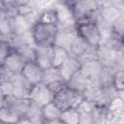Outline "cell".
<instances>
[{"label": "cell", "instance_id": "obj_1", "mask_svg": "<svg viewBox=\"0 0 124 124\" xmlns=\"http://www.w3.org/2000/svg\"><path fill=\"white\" fill-rule=\"evenodd\" d=\"M59 30L56 23H46L36 21L31 27V37L36 46H53Z\"/></svg>", "mask_w": 124, "mask_h": 124}, {"label": "cell", "instance_id": "obj_2", "mask_svg": "<svg viewBox=\"0 0 124 124\" xmlns=\"http://www.w3.org/2000/svg\"><path fill=\"white\" fill-rule=\"evenodd\" d=\"M75 28L78 36L82 39L90 47L98 48L101 45L102 33L96 19L77 22Z\"/></svg>", "mask_w": 124, "mask_h": 124}, {"label": "cell", "instance_id": "obj_3", "mask_svg": "<svg viewBox=\"0 0 124 124\" xmlns=\"http://www.w3.org/2000/svg\"><path fill=\"white\" fill-rule=\"evenodd\" d=\"M85 99L86 98L82 93L72 89L66 84V86L53 95L52 102L61 111H64L71 108H78Z\"/></svg>", "mask_w": 124, "mask_h": 124}, {"label": "cell", "instance_id": "obj_4", "mask_svg": "<svg viewBox=\"0 0 124 124\" xmlns=\"http://www.w3.org/2000/svg\"><path fill=\"white\" fill-rule=\"evenodd\" d=\"M69 9L75 18V23L96 19V12L98 5L93 1H75L69 4Z\"/></svg>", "mask_w": 124, "mask_h": 124}, {"label": "cell", "instance_id": "obj_5", "mask_svg": "<svg viewBox=\"0 0 124 124\" xmlns=\"http://www.w3.org/2000/svg\"><path fill=\"white\" fill-rule=\"evenodd\" d=\"M53 94L48 89L47 85L44 82L37 83L32 85L28 94V99L31 103L37 105L40 108H43L46 104L52 102Z\"/></svg>", "mask_w": 124, "mask_h": 124}, {"label": "cell", "instance_id": "obj_6", "mask_svg": "<svg viewBox=\"0 0 124 124\" xmlns=\"http://www.w3.org/2000/svg\"><path fill=\"white\" fill-rule=\"evenodd\" d=\"M43 72H44V70L41 67H39L35 62L29 61L24 64V66L20 72V75L32 86V85L42 82Z\"/></svg>", "mask_w": 124, "mask_h": 124}, {"label": "cell", "instance_id": "obj_7", "mask_svg": "<svg viewBox=\"0 0 124 124\" xmlns=\"http://www.w3.org/2000/svg\"><path fill=\"white\" fill-rule=\"evenodd\" d=\"M80 66H81V64L78 61V59L70 55L63 62V64L59 68H57L59 71V74L61 76L62 80L67 83L75 75H77L79 72Z\"/></svg>", "mask_w": 124, "mask_h": 124}, {"label": "cell", "instance_id": "obj_8", "mask_svg": "<svg viewBox=\"0 0 124 124\" xmlns=\"http://www.w3.org/2000/svg\"><path fill=\"white\" fill-rule=\"evenodd\" d=\"M103 70V65L98 59H92L81 63L79 73L88 80L94 82L98 80L99 76Z\"/></svg>", "mask_w": 124, "mask_h": 124}, {"label": "cell", "instance_id": "obj_9", "mask_svg": "<svg viewBox=\"0 0 124 124\" xmlns=\"http://www.w3.org/2000/svg\"><path fill=\"white\" fill-rule=\"evenodd\" d=\"M77 37H78V34L76 31V28H73V29H70V28L60 29L59 28L56 39H55L54 46L63 47L66 50H68L70 53L71 47H72L75 40L77 39Z\"/></svg>", "mask_w": 124, "mask_h": 124}, {"label": "cell", "instance_id": "obj_10", "mask_svg": "<svg viewBox=\"0 0 124 124\" xmlns=\"http://www.w3.org/2000/svg\"><path fill=\"white\" fill-rule=\"evenodd\" d=\"M11 81L13 83V96L17 98H28L31 85L23 78L20 74H12Z\"/></svg>", "mask_w": 124, "mask_h": 124}, {"label": "cell", "instance_id": "obj_11", "mask_svg": "<svg viewBox=\"0 0 124 124\" xmlns=\"http://www.w3.org/2000/svg\"><path fill=\"white\" fill-rule=\"evenodd\" d=\"M30 106V101L28 98H17L15 96L5 97V107L11 108L20 117L25 116Z\"/></svg>", "mask_w": 124, "mask_h": 124}, {"label": "cell", "instance_id": "obj_12", "mask_svg": "<svg viewBox=\"0 0 124 124\" xmlns=\"http://www.w3.org/2000/svg\"><path fill=\"white\" fill-rule=\"evenodd\" d=\"M53 46H35V63L46 70L51 67Z\"/></svg>", "mask_w": 124, "mask_h": 124}, {"label": "cell", "instance_id": "obj_13", "mask_svg": "<svg viewBox=\"0 0 124 124\" xmlns=\"http://www.w3.org/2000/svg\"><path fill=\"white\" fill-rule=\"evenodd\" d=\"M25 63L26 61L16 50L13 49V51L9 54V56L4 61L3 65L7 72H9L10 74L16 75V74H20Z\"/></svg>", "mask_w": 124, "mask_h": 124}, {"label": "cell", "instance_id": "obj_14", "mask_svg": "<svg viewBox=\"0 0 124 124\" xmlns=\"http://www.w3.org/2000/svg\"><path fill=\"white\" fill-rule=\"evenodd\" d=\"M61 113L62 111L53 102H50L42 108V117L44 121L59 119L61 116Z\"/></svg>", "mask_w": 124, "mask_h": 124}, {"label": "cell", "instance_id": "obj_15", "mask_svg": "<svg viewBox=\"0 0 124 124\" xmlns=\"http://www.w3.org/2000/svg\"><path fill=\"white\" fill-rule=\"evenodd\" d=\"M13 47L26 62H35V46H32L30 44H20L13 46Z\"/></svg>", "mask_w": 124, "mask_h": 124}, {"label": "cell", "instance_id": "obj_16", "mask_svg": "<svg viewBox=\"0 0 124 124\" xmlns=\"http://www.w3.org/2000/svg\"><path fill=\"white\" fill-rule=\"evenodd\" d=\"M70 56V53L68 50H66L63 47L53 46L52 50V59H51V67L53 68H59L63 62Z\"/></svg>", "mask_w": 124, "mask_h": 124}, {"label": "cell", "instance_id": "obj_17", "mask_svg": "<svg viewBox=\"0 0 124 124\" xmlns=\"http://www.w3.org/2000/svg\"><path fill=\"white\" fill-rule=\"evenodd\" d=\"M60 119L65 124H80L81 112L78 108H71L62 111Z\"/></svg>", "mask_w": 124, "mask_h": 124}, {"label": "cell", "instance_id": "obj_18", "mask_svg": "<svg viewBox=\"0 0 124 124\" xmlns=\"http://www.w3.org/2000/svg\"><path fill=\"white\" fill-rule=\"evenodd\" d=\"M20 119V116L14 110L7 107L0 108V123L3 124H16Z\"/></svg>", "mask_w": 124, "mask_h": 124}, {"label": "cell", "instance_id": "obj_19", "mask_svg": "<svg viewBox=\"0 0 124 124\" xmlns=\"http://www.w3.org/2000/svg\"><path fill=\"white\" fill-rule=\"evenodd\" d=\"M123 99L120 96L113 97L108 104V113L111 115H123Z\"/></svg>", "mask_w": 124, "mask_h": 124}, {"label": "cell", "instance_id": "obj_20", "mask_svg": "<svg viewBox=\"0 0 124 124\" xmlns=\"http://www.w3.org/2000/svg\"><path fill=\"white\" fill-rule=\"evenodd\" d=\"M37 21L46 22V23H59V15L55 9H48L44 11L40 16L38 17Z\"/></svg>", "mask_w": 124, "mask_h": 124}, {"label": "cell", "instance_id": "obj_21", "mask_svg": "<svg viewBox=\"0 0 124 124\" xmlns=\"http://www.w3.org/2000/svg\"><path fill=\"white\" fill-rule=\"evenodd\" d=\"M58 80H62V78H61V76H60L59 71H58L57 68L49 67V68L44 70L42 82H44L45 84L47 85L49 83H52V82L58 81Z\"/></svg>", "mask_w": 124, "mask_h": 124}, {"label": "cell", "instance_id": "obj_22", "mask_svg": "<svg viewBox=\"0 0 124 124\" xmlns=\"http://www.w3.org/2000/svg\"><path fill=\"white\" fill-rule=\"evenodd\" d=\"M0 35L2 36L13 35L11 18L6 15H4L3 13H0Z\"/></svg>", "mask_w": 124, "mask_h": 124}, {"label": "cell", "instance_id": "obj_23", "mask_svg": "<svg viewBox=\"0 0 124 124\" xmlns=\"http://www.w3.org/2000/svg\"><path fill=\"white\" fill-rule=\"evenodd\" d=\"M11 75L9 76V78L5 77L4 78L0 79V94L4 97L13 96V83L10 78Z\"/></svg>", "mask_w": 124, "mask_h": 124}, {"label": "cell", "instance_id": "obj_24", "mask_svg": "<svg viewBox=\"0 0 124 124\" xmlns=\"http://www.w3.org/2000/svg\"><path fill=\"white\" fill-rule=\"evenodd\" d=\"M123 78H124V74L122 70L117 71L116 73H114V75L111 78V86L113 87V89L116 92L121 93L123 90Z\"/></svg>", "mask_w": 124, "mask_h": 124}, {"label": "cell", "instance_id": "obj_25", "mask_svg": "<svg viewBox=\"0 0 124 124\" xmlns=\"http://www.w3.org/2000/svg\"><path fill=\"white\" fill-rule=\"evenodd\" d=\"M14 47L8 40H0V64H3Z\"/></svg>", "mask_w": 124, "mask_h": 124}, {"label": "cell", "instance_id": "obj_26", "mask_svg": "<svg viewBox=\"0 0 124 124\" xmlns=\"http://www.w3.org/2000/svg\"><path fill=\"white\" fill-rule=\"evenodd\" d=\"M112 32L115 35L116 39H118L119 41L122 40V35H123V16H122L112 23Z\"/></svg>", "mask_w": 124, "mask_h": 124}, {"label": "cell", "instance_id": "obj_27", "mask_svg": "<svg viewBox=\"0 0 124 124\" xmlns=\"http://www.w3.org/2000/svg\"><path fill=\"white\" fill-rule=\"evenodd\" d=\"M64 86H66V82H64L63 80H58V81H54L52 83L47 84L48 89L51 91V93L54 95L55 93H57L59 90H61Z\"/></svg>", "mask_w": 124, "mask_h": 124}, {"label": "cell", "instance_id": "obj_28", "mask_svg": "<svg viewBox=\"0 0 124 124\" xmlns=\"http://www.w3.org/2000/svg\"><path fill=\"white\" fill-rule=\"evenodd\" d=\"M16 124H34V123L26 116H22V117H20V119L17 121Z\"/></svg>", "mask_w": 124, "mask_h": 124}, {"label": "cell", "instance_id": "obj_29", "mask_svg": "<svg viewBox=\"0 0 124 124\" xmlns=\"http://www.w3.org/2000/svg\"><path fill=\"white\" fill-rule=\"evenodd\" d=\"M8 73H9V72L6 71L4 65H3V64H0V79H2V78H4L5 77H7V74H8Z\"/></svg>", "mask_w": 124, "mask_h": 124}, {"label": "cell", "instance_id": "obj_30", "mask_svg": "<svg viewBox=\"0 0 124 124\" xmlns=\"http://www.w3.org/2000/svg\"><path fill=\"white\" fill-rule=\"evenodd\" d=\"M43 124H65L60 118L59 119H54V120H48V121H44Z\"/></svg>", "mask_w": 124, "mask_h": 124}, {"label": "cell", "instance_id": "obj_31", "mask_svg": "<svg viewBox=\"0 0 124 124\" xmlns=\"http://www.w3.org/2000/svg\"><path fill=\"white\" fill-rule=\"evenodd\" d=\"M5 107V97L0 94V108Z\"/></svg>", "mask_w": 124, "mask_h": 124}, {"label": "cell", "instance_id": "obj_32", "mask_svg": "<svg viewBox=\"0 0 124 124\" xmlns=\"http://www.w3.org/2000/svg\"><path fill=\"white\" fill-rule=\"evenodd\" d=\"M0 124H3V123H0Z\"/></svg>", "mask_w": 124, "mask_h": 124}]
</instances>
